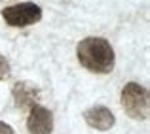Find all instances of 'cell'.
<instances>
[{
	"label": "cell",
	"mask_w": 150,
	"mask_h": 134,
	"mask_svg": "<svg viewBox=\"0 0 150 134\" xmlns=\"http://www.w3.org/2000/svg\"><path fill=\"white\" fill-rule=\"evenodd\" d=\"M2 19L10 27H29L42 19V10L34 2H19L2 10Z\"/></svg>",
	"instance_id": "3957f363"
},
{
	"label": "cell",
	"mask_w": 150,
	"mask_h": 134,
	"mask_svg": "<svg viewBox=\"0 0 150 134\" xmlns=\"http://www.w3.org/2000/svg\"><path fill=\"white\" fill-rule=\"evenodd\" d=\"M8 76H10V62H8V59L0 53V80H6Z\"/></svg>",
	"instance_id": "52a82bcc"
},
{
	"label": "cell",
	"mask_w": 150,
	"mask_h": 134,
	"mask_svg": "<svg viewBox=\"0 0 150 134\" xmlns=\"http://www.w3.org/2000/svg\"><path fill=\"white\" fill-rule=\"evenodd\" d=\"M13 100H15V106L21 110H30L34 106H38V98H40V93L34 85L27 83V81H19V83L13 85Z\"/></svg>",
	"instance_id": "8992f818"
},
{
	"label": "cell",
	"mask_w": 150,
	"mask_h": 134,
	"mask_svg": "<svg viewBox=\"0 0 150 134\" xmlns=\"http://www.w3.org/2000/svg\"><path fill=\"white\" fill-rule=\"evenodd\" d=\"M76 57L80 64L93 74H110L116 62V55L110 42L99 36L84 38L76 45Z\"/></svg>",
	"instance_id": "6da1fadb"
},
{
	"label": "cell",
	"mask_w": 150,
	"mask_h": 134,
	"mask_svg": "<svg viewBox=\"0 0 150 134\" xmlns=\"http://www.w3.org/2000/svg\"><path fill=\"white\" fill-rule=\"evenodd\" d=\"M27 131L29 134H51L53 131V113L44 106H34L29 110Z\"/></svg>",
	"instance_id": "277c9868"
},
{
	"label": "cell",
	"mask_w": 150,
	"mask_h": 134,
	"mask_svg": "<svg viewBox=\"0 0 150 134\" xmlns=\"http://www.w3.org/2000/svg\"><path fill=\"white\" fill-rule=\"evenodd\" d=\"M0 134H15V132H13V128H11L8 123L0 121Z\"/></svg>",
	"instance_id": "ba28073f"
},
{
	"label": "cell",
	"mask_w": 150,
	"mask_h": 134,
	"mask_svg": "<svg viewBox=\"0 0 150 134\" xmlns=\"http://www.w3.org/2000/svg\"><path fill=\"white\" fill-rule=\"evenodd\" d=\"M84 119H86V123L91 128H95V131H108V128H112L114 123H116L114 113L110 112L106 106H93V108L86 110Z\"/></svg>",
	"instance_id": "5b68a950"
},
{
	"label": "cell",
	"mask_w": 150,
	"mask_h": 134,
	"mask_svg": "<svg viewBox=\"0 0 150 134\" xmlns=\"http://www.w3.org/2000/svg\"><path fill=\"white\" fill-rule=\"evenodd\" d=\"M122 108L131 119L143 121L148 117V91L139 83H127L122 89Z\"/></svg>",
	"instance_id": "7a4b0ae2"
}]
</instances>
